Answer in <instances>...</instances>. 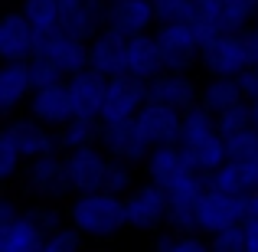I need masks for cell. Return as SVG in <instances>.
Segmentation results:
<instances>
[{
    "mask_svg": "<svg viewBox=\"0 0 258 252\" xmlns=\"http://www.w3.org/2000/svg\"><path fill=\"white\" fill-rule=\"evenodd\" d=\"M111 4H114V0H111Z\"/></svg>",
    "mask_w": 258,
    "mask_h": 252,
    "instance_id": "obj_46",
    "label": "cell"
},
{
    "mask_svg": "<svg viewBox=\"0 0 258 252\" xmlns=\"http://www.w3.org/2000/svg\"><path fill=\"white\" fill-rule=\"evenodd\" d=\"M108 167H111V158L101 151V144L69 151L66 154V174H69L72 193L82 196V193H98V190H105Z\"/></svg>",
    "mask_w": 258,
    "mask_h": 252,
    "instance_id": "obj_9",
    "label": "cell"
},
{
    "mask_svg": "<svg viewBox=\"0 0 258 252\" xmlns=\"http://www.w3.org/2000/svg\"><path fill=\"white\" fill-rule=\"evenodd\" d=\"M20 190H23V196L36 200V207H56L66 196H72V183L66 174V154L52 151L30 161L23 177H20Z\"/></svg>",
    "mask_w": 258,
    "mask_h": 252,
    "instance_id": "obj_4",
    "label": "cell"
},
{
    "mask_svg": "<svg viewBox=\"0 0 258 252\" xmlns=\"http://www.w3.org/2000/svg\"><path fill=\"white\" fill-rule=\"evenodd\" d=\"M33 92V76H30V63H4L0 69V112L4 115H17L23 105H30Z\"/></svg>",
    "mask_w": 258,
    "mask_h": 252,
    "instance_id": "obj_22",
    "label": "cell"
},
{
    "mask_svg": "<svg viewBox=\"0 0 258 252\" xmlns=\"http://www.w3.org/2000/svg\"><path fill=\"white\" fill-rule=\"evenodd\" d=\"M200 92L203 82H196L189 72H164L154 82H147V95L151 102H160V105H170L176 112H189V108L200 105Z\"/></svg>",
    "mask_w": 258,
    "mask_h": 252,
    "instance_id": "obj_17",
    "label": "cell"
},
{
    "mask_svg": "<svg viewBox=\"0 0 258 252\" xmlns=\"http://www.w3.org/2000/svg\"><path fill=\"white\" fill-rule=\"evenodd\" d=\"M209 249L213 252H248V242H245V233L239 229H229V233H219L209 239Z\"/></svg>",
    "mask_w": 258,
    "mask_h": 252,
    "instance_id": "obj_37",
    "label": "cell"
},
{
    "mask_svg": "<svg viewBox=\"0 0 258 252\" xmlns=\"http://www.w3.org/2000/svg\"><path fill=\"white\" fill-rule=\"evenodd\" d=\"M141 167H144V180H151V183H157L160 190H167L189 164L183 161L180 147L170 144V147H151V154H147V161Z\"/></svg>",
    "mask_w": 258,
    "mask_h": 252,
    "instance_id": "obj_25",
    "label": "cell"
},
{
    "mask_svg": "<svg viewBox=\"0 0 258 252\" xmlns=\"http://www.w3.org/2000/svg\"><path fill=\"white\" fill-rule=\"evenodd\" d=\"M124 213H127V229H134V233H160L167 226V220H170L167 190H160L151 180H141L124 196Z\"/></svg>",
    "mask_w": 258,
    "mask_h": 252,
    "instance_id": "obj_6",
    "label": "cell"
},
{
    "mask_svg": "<svg viewBox=\"0 0 258 252\" xmlns=\"http://www.w3.org/2000/svg\"><path fill=\"white\" fill-rule=\"evenodd\" d=\"M111 0H59V30L92 43L108 26Z\"/></svg>",
    "mask_w": 258,
    "mask_h": 252,
    "instance_id": "obj_10",
    "label": "cell"
},
{
    "mask_svg": "<svg viewBox=\"0 0 258 252\" xmlns=\"http://www.w3.org/2000/svg\"><path fill=\"white\" fill-rule=\"evenodd\" d=\"M176 147H180L183 161L203 177H213L229 161L226 138L219 131V118L213 112H206L203 105L183 112V134Z\"/></svg>",
    "mask_w": 258,
    "mask_h": 252,
    "instance_id": "obj_1",
    "label": "cell"
},
{
    "mask_svg": "<svg viewBox=\"0 0 258 252\" xmlns=\"http://www.w3.org/2000/svg\"><path fill=\"white\" fill-rule=\"evenodd\" d=\"M189 4H196V0H189Z\"/></svg>",
    "mask_w": 258,
    "mask_h": 252,
    "instance_id": "obj_44",
    "label": "cell"
},
{
    "mask_svg": "<svg viewBox=\"0 0 258 252\" xmlns=\"http://www.w3.org/2000/svg\"><path fill=\"white\" fill-rule=\"evenodd\" d=\"M39 33L23 17V10H13L0 23V59L4 63H30L36 56Z\"/></svg>",
    "mask_w": 258,
    "mask_h": 252,
    "instance_id": "obj_16",
    "label": "cell"
},
{
    "mask_svg": "<svg viewBox=\"0 0 258 252\" xmlns=\"http://www.w3.org/2000/svg\"><path fill=\"white\" fill-rule=\"evenodd\" d=\"M258 59V39L252 30L245 33H222V36L203 43L200 69L206 79H242Z\"/></svg>",
    "mask_w": 258,
    "mask_h": 252,
    "instance_id": "obj_3",
    "label": "cell"
},
{
    "mask_svg": "<svg viewBox=\"0 0 258 252\" xmlns=\"http://www.w3.org/2000/svg\"><path fill=\"white\" fill-rule=\"evenodd\" d=\"M26 170V161L23 154L17 151V144H13L7 134H0V180H17V177H23Z\"/></svg>",
    "mask_w": 258,
    "mask_h": 252,
    "instance_id": "obj_32",
    "label": "cell"
},
{
    "mask_svg": "<svg viewBox=\"0 0 258 252\" xmlns=\"http://www.w3.org/2000/svg\"><path fill=\"white\" fill-rule=\"evenodd\" d=\"M56 138H59V151H62V154L79 151V147H95L101 141V121L72 118L62 131H56Z\"/></svg>",
    "mask_w": 258,
    "mask_h": 252,
    "instance_id": "obj_27",
    "label": "cell"
},
{
    "mask_svg": "<svg viewBox=\"0 0 258 252\" xmlns=\"http://www.w3.org/2000/svg\"><path fill=\"white\" fill-rule=\"evenodd\" d=\"M248 108H252V128L258 134V98H248Z\"/></svg>",
    "mask_w": 258,
    "mask_h": 252,
    "instance_id": "obj_41",
    "label": "cell"
},
{
    "mask_svg": "<svg viewBox=\"0 0 258 252\" xmlns=\"http://www.w3.org/2000/svg\"><path fill=\"white\" fill-rule=\"evenodd\" d=\"M26 115H33L36 121H43L46 128H52V131H62V128L76 118L69 85H66V82H56V85L36 88V92H33V98H30V105H26Z\"/></svg>",
    "mask_w": 258,
    "mask_h": 252,
    "instance_id": "obj_15",
    "label": "cell"
},
{
    "mask_svg": "<svg viewBox=\"0 0 258 252\" xmlns=\"http://www.w3.org/2000/svg\"><path fill=\"white\" fill-rule=\"evenodd\" d=\"M226 151H229V158H255V154H258L255 128L239 131V134H229V138H226Z\"/></svg>",
    "mask_w": 258,
    "mask_h": 252,
    "instance_id": "obj_35",
    "label": "cell"
},
{
    "mask_svg": "<svg viewBox=\"0 0 258 252\" xmlns=\"http://www.w3.org/2000/svg\"><path fill=\"white\" fill-rule=\"evenodd\" d=\"M127 49H131V36L114 30V26H105L88 43V66L108 79L127 76Z\"/></svg>",
    "mask_w": 258,
    "mask_h": 252,
    "instance_id": "obj_14",
    "label": "cell"
},
{
    "mask_svg": "<svg viewBox=\"0 0 258 252\" xmlns=\"http://www.w3.org/2000/svg\"><path fill=\"white\" fill-rule=\"evenodd\" d=\"M157 10V26L160 23H186L193 17V4L189 0H154Z\"/></svg>",
    "mask_w": 258,
    "mask_h": 252,
    "instance_id": "obj_33",
    "label": "cell"
},
{
    "mask_svg": "<svg viewBox=\"0 0 258 252\" xmlns=\"http://www.w3.org/2000/svg\"><path fill=\"white\" fill-rule=\"evenodd\" d=\"M248 95L245 88H242L239 79H206L203 82V92H200V105L206 108V112H213L216 118L226 112H232V108L245 105Z\"/></svg>",
    "mask_w": 258,
    "mask_h": 252,
    "instance_id": "obj_24",
    "label": "cell"
},
{
    "mask_svg": "<svg viewBox=\"0 0 258 252\" xmlns=\"http://www.w3.org/2000/svg\"><path fill=\"white\" fill-rule=\"evenodd\" d=\"M229 13V33H245L258 20V0H222Z\"/></svg>",
    "mask_w": 258,
    "mask_h": 252,
    "instance_id": "obj_30",
    "label": "cell"
},
{
    "mask_svg": "<svg viewBox=\"0 0 258 252\" xmlns=\"http://www.w3.org/2000/svg\"><path fill=\"white\" fill-rule=\"evenodd\" d=\"M30 76H33V85L43 88V85H56V82H66V76L43 56H33L30 59Z\"/></svg>",
    "mask_w": 258,
    "mask_h": 252,
    "instance_id": "obj_36",
    "label": "cell"
},
{
    "mask_svg": "<svg viewBox=\"0 0 258 252\" xmlns=\"http://www.w3.org/2000/svg\"><path fill=\"white\" fill-rule=\"evenodd\" d=\"M98 144L111 161H124V164H144L147 154H151V147L141 138L134 121H124V125H101Z\"/></svg>",
    "mask_w": 258,
    "mask_h": 252,
    "instance_id": "obj_19",
    "label": "cell"
},
{
    "mask_svg": "<svg viewBox=\"0 0 258 252\" xmlns=\"http://www.w3.org/2000/svg\"><path fill=\"white\" fill-rule=\"evenodd\" d=\"M66 85H69V95H72L76 118L101 121V108H105V95H108V76H101L95 69H82L66 79Z\"/></svg>",
    "mask_w": 258,
    "mask_h": 252,
    "instance_id": "obj_18",
    "label": "cell"
},
{
    "mask_svg": "<svg viewBox=\"0 0 258 252\" xmlns=\"http://www.w3.org/2000/svg\"><path fill=\"white\" fill-rule=\"evenodd\" d=\"M20 10H23V17L33 23V30L39 36L59 30V0H23Z\"/></svg>",
    "mask_w": 258,
    "mask_h": 252,
    "instance_id": "obj_28",
    "label": "cell"
},
{
    "mask_svg": "<svg viewBox=\"0 0 258 252\" xmlns=\"http://www.w3.org/2000/svg\"><path fill=\"white\" fill-rule=\"evenodd\" d=\"M189 23H193V30L200 33L203 43H209V39H216V36H222V33H229V13H226V4H222V0H196Z\"/></svg>",
    "mask_w": 258,
    "mask_h": 252,
    "instance_id": "obj_26",
    "label": "cell"
},
{
    "mask_svg": "<svg viewBox=\"0 0 258 252\" xmlns=\"http://www.w3.org/2000/svg\"><path fill=\"white\" fill-rule=\"evenodd\" d=\"M138 187V174H134V164H124V161H111L108 167V180H105V190L114 196H127L131 190Z\"/></svg>",
    "mask_w": 258,
    "mask_h": 252,
    "instance_id": "obj_31",
    "label": "cell"
},
{
    "mask_svg": "<svg viewBox=\"0 0 258 252\" xmlns=\"http://www.w3.org/2000/svg\"><path fill=\"white\" fill-rule=\"evenodd\" d=\"M36 56L49 59L66 79L76 76V72H82V69H92V66H88V43L79 39V36H72V33H66V30H56V33L39 36Z\"/></svg>",
    "mask_w": 258,
    "mask_h": 252,
    "instance_id": "obj_13",
    "label": "cell"
},
{
    "mask_svg": "<svg viewBox=\"0 0 258 252\" xmlns=\"http://www.w3.org/2000/svg\"><path fill=\"white\" fill-rule=\"evenodd\" d=\"M0 134H7V138L17 144V151L23 154L26 164H30V161H36V158H43V154L59 151L56 131H52V128H46L43 121H36L33 115H13Z\"/></svg>",
    "mask_w": 258,
    "mask_h": 252,
    "instance_id": "obj_11",
    "label": "cell"
},
{
    "mask_svg": "<svg viewBox=\"0 0 258 252\" xmlns=\"http://www.w3.org/2000/svg\"><path fill=\"white\" fill-rule=\"evenodd\" d=\"M141 138L147 141V147H170L180 144L183 134V112H176L170 105H160V102H147L141 108V115L134 118Z\"/></svg>",
    "mask_w": 258,
    "mask_h": 252,
    "instance_id": "obj_12",
    "label": "cell"
},
{
    "mask_svg": "<svg viewBox=\"0 0 258 252\" xmlns=\"http://www.w3.org/2000/svg\"><path fill=\"white\" fill-rule=\"evenodd\" d=\"M252 216V203L248 196H232L222 193V190L206 187V193L196 203V233L213 239L219 233H229V229H239L242 223Z\"/></svg>",
    "mask_w": 258,
    "mask_h": 252,
    "instance_id": "obj_5",
    "label": "cell"
},
{
    "mask_svg": "<svg viewBox=\"0 0 258 252\" xmlns=\"http://www.w3.org/2000/svg\"><path fill=\"white\" fill-rule=\"evenodd\" d=\"M239 82H242V88H245V95H248V98H258V59L252 63V69H248L245 76L239 79Z\"/></svg>",
    "mask_w": 258,
    "mask_h": 252,
    "instance_id": "obj_38",
    "label": "cell"
},
{
    "mask_svg": "<svg viewBox=\"0 0 258 252\" xmlns=\"http://www.w3.org/2000/svg\"><path fill=\"white\" fill-rule=\"evenodd\" d=\"M248 203H252V216H258V193L248 196Z\"/></svg>",
    "mask_w": 258,
    "mask_h": 252,
    "instance_id": "obj_42",
    "label": "cell"
},
{
    "mask_svg": "<svg viewBox=\"0 0 258 252\" xmlns=\"http://www.w3.org/2000/svg\"><path fill=\"white\" fill-rule=\"evenodd\" d=\"M242 233H245L248 252H258V216H248V220L242 223Z\"/></svg>",
    "mask_w": 258,
    "mask_h": 252,
    "instance_id": "obj_39",
    "label": "cell"
},
{
    "mask_svg": "<svg viewBox=\"0 0 258 252\" xmlns=\"http://www.w3.org/2000/svg\"><path fill=\"white\" fill-rule=\"evenodd\" d=\"M39 252H43V249H39Z\"/></svg>",
    "mask_w": 258,
    "mask_h": 252,
    "instance_id": "obj_45",
    "label": "cell"
},
{
    "mask_svg": "<svg viewBox=\"0 0 258 252\" xmlns=\"http://www.w3.org/2000/svg\"><path fill=\"white\" fill-rule=\"evenodd\" d=\"M252 33H255V39H258V20H255V26H252Z\"/></svg>",
    "mask_w": 258,
    "mask_h": 252,
    "instance_id": "obj_43",
    "label": "cell"
},
{
    "mask_svg": "<svg viewBox=\"0 0 258 252\" xmlns=\"http://www.w3.org/2000/svg\"><path fill=\"white\" fill-rule=\"evenodd\" d=\"M164 53L157 46V36L154 33H141V36H131V49H127V76L141 79V82H154L157 76H164Z\"/></svg>",
    "mask_w": 258,
    "mask_h": 252,
    "instance_id": "obj_23",
    "label": "cell"
},
{
    "mask_svg": "<svg viewBox=\"0 0 258 252\" xmlns=\"http://www.w3.org/2000/svg\"><path fill=\"white\" fill-rule=\"evenodd\" d=\"M66 223L85 239H111L121 229H127L124 196H114L108 190L72 196L69 210H66Z\"/></svg>",
    "mask_w": 258,
    "mask_h": 252,
    "instance_id": "obj_2",
    "label": "cell"
},
{
    "mask_svg": "<svg viewBox=\"0 0 258 252\" xmlns=\"http://www.w3.org/2000/svg\"><path fill=\"white\" fill-rule=\"evenodd\" d=\"M108 26L127 33V36H141V33L157 30V10L154 0H114L108 10Z\"/></svg>",
    "mask_w": 258,
    "mask_h": 252,
    "instance_id": "obj_21",
    "label": "cell"
},
{
    "mask_svg": "<svg viewBox=\"0 0 258 252\" xmlns=\"http://www.w3.org/2000/svg\"><path fill=\"white\" fill-rule=\"evenodd\" d=\"M82 239L85 236H79L76 229L66 223L62 229H56V233L43 242V252H82Z\"/></svg>",
    "mask_w": 258,
    "mask_h": 252,
    "instance_id": "obj_34",
    "label": "cell"
},
{
    "mask_svg": "<svg viewBox=\"0 0 258 252\" xmlns=\"http://www.w3.org/2000/svg\"><path fill=\"white\" fill-rule=\"evenodd\" d=\"M20 213H23V210H20V203H17V200H10V196H7V200L0 203V223H10V220H17Z\"/></svg>",
    "mask_w": 258,
    "mask_h": 252,
    "instance_id": "obj_40",
    "label": "cell"
},
{
    "mask_svg": "<svg viewBox=\"0 0 258 252\" xmlns=\"http://www.w3.org/2000/svg\"><path fill=\"white\" fill-rule=\"evenodd\" d=\"M157 36V46L164 53V66L167 72H189L200 66L203 56V39L200 33L193 30V23H160L154 30Z\"/></svg>",
    "mask_w": 258,
    "mask_h": 252,
    "instance_id": "obj_7",
    "label": "cell"
},
{
    "mask_svg": "<svg viewBox=\"0 0 258 252\" xmlns=\"http://www.w3.org/2000/svg\"><path fill=\"white\" fill-rule=\"evenodd\" d=\"M154 252H213L209 239L200 233H164Z\"/></svg>",
    "mask_w": 258,
    "mask_h": 252,
    "instance_id": "obj_29",
    "label": "cell"
},
{
    "mask_svg": "<svg viewBox=\"0 0 258 252\" xmlns=\"http://www.w3.org/2000/svg\"><path fill=\"white\" fill-rule=\"evenodd\" d=\"M147 102H151L147 82H141V79H134V76L108 79V95H105V108H101V125H124V121H134Z\"/></svg>",
    "mask_w": 258,
    "mask_h": 252,
    "instance_id": "obj_8",
    "label": "cell"
},
{
    "mask_svg": "<svg viewBox=\"0 0 258 252\" xmlns=\"http://www.w3.org/2000/svg\"><path fill=\"white\" fill-rule=\"evenodd\" d=\"M213 190L232 196H252L258 193V154L255 158H229L226 164L216 170L213 177H206Z\"/></svg>",
    "mask_w": 258,
    "mask_h": 252,
    "instance_id": "obj_20",
    "label": "cell"
}]
</instances>
